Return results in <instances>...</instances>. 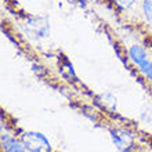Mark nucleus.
<instances>
[{
    "instance_id": "nucleus-6",
    "label": "nucleus",
    "mask_w": 152,
    "mask_h": 152,
    "mask_svg": "<svg viewBox=\"0 0 152 152\" xmlns=\"http://www.w3.org/2000/svg\"><path fill=\"white\" fill-rule=\"evenodd\" d=\"M140 72L142 73V75H144L147 79L152 80V61L148 60V62H147V64H144L140 68Z\"/></svg>"
},
{
    "instance_id": "nucleus-3",
    "label": "nucleus",
    "mask_w": 152,
    "mask_h": 152,
    "mask_svg": "<svg viewBox=\"0 0 152 152\" xmlns=\"http://www.w3.org/2000/svg\"><path fill=\"white\" fill-rule=\"evenodd\" d=\"M129 58L132 60V62L136 65V66H138V69L144 64L148 62L147 51H145L141 46H132V47L129 48Z\"/></svg>"
},
{
    "instance_id": "nucleus-1",
    "label": "nucleus",
    "mask_w": 152,
    "mask_h": 152,
    "mask_svg": "<svg viewBox=\"0 0 152 152\" xmlns=\"http://www.w3.org/2000/svg\"><path fill=\"white\" fill-rule=\"evenodd\" d=\"M22 142L25 148L31 152H51V145L43 134L28 132L22 134Z\"/></svg>"
},
{
    "instance_id": "nucleus-7",
    "label": "nucleus",
    "mask_w": 152,
    "mask_h": 152,
    "mask_svg": "<svg viewBox=\"0 0 152 152\" xmlns=\"http://www.w3.org/2000/svg\"><path fill=\"white\" fill-rule=\"evenodd\" d=\"M115 1H116V4H118L120 8H123V10H129L130 7L134 6V3H136L137 0H115Z\"/></svg>"
},
{
    "instance_id": "nucleus-4",
    "label": "nucleus",
    "mask_w": 152,
    "mask_h": 152,
    "mask_svg": "<svg viewBox=\"0 0 152 152\" xmlns=\"http://www.w3.org/2000/svg\"><path fill=\"white\" fill-rule=\"evenodd\" d=\"M1 144H3L4 152H25L26 149L22 141H17L6 134L1 136Z\"/></svg>"
},
{
    "instance_id": "nucleus-8",
    "label": "nucleus",
    "mask_w": 152,
    "mask_h": 152,
    "mask_svg": "<svg viewBox=\"0 0 152 152\" xmlns=\"http://www.w3.org/2000/svg\"><path fill=\"white\" fill-rule=\"evenodd\" d=\"M151 48H152V46H151Z\"/></svg>"
},
{
    "instance_id": "nucleus-2",
    "label": "nucleus",
    "mask_w": 152,
    "mask_h": 152,
    "mask_svg": "<svg viewBox=\"0 0 152 152\" xmlns=\"http://www.w3.org/2000/svg\"><path fill=\"white\" fill-rule=\"evenodd\" d=\"M112 138L116 147L119 149H123V151H127L133 145V136L126 130H115V132H112Z\"/></svg>"
},
{
    "instance_id": "nucleus-5",
    "label": "nucleus",
    "mask_w": 152,
    "mask_h": 152,
    "mask_svg": "<svg viewBox=\"0 0 152 152\" xmlns=\"http://www.w3.org/2000/svg\"><path fill=\"white\" fill-rule=\"evenodd\" d=\"M142 12H144L145 20L149 24H152V0H144L142 1Z\"/></svg>"
}]
</instances>
